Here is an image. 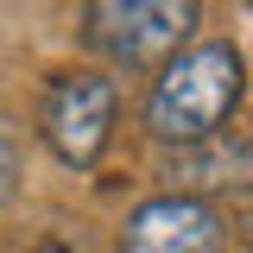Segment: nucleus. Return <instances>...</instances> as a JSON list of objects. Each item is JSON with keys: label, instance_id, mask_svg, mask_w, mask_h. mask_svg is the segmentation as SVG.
Instances as JSON below:
<instances>
[{"label": "nucleus", "instance_id": "nucleus-1", "mask_svg": "<svg viewBox=\"0 0 253 253\" xmlns=\"http://www.w3.org/2000/svg\"><path fill=\"white\" fill-rule=\"evenodd\" d=\"M241 89H247V70H241V51L228 38L184 44L146 95V133L158 146H196L234 121Z\"/></svg>", "mask_w": 253, "mask_h": 253}, {"label": "nucleus", "instance_id": "nucleus-2", "mask_svg": "<svg viewBox=\"0 0 253 253\" xmlns=\"http://www.w3.org/2000/svg\"><path fill=\"white\" fill-rule=\"evenodd\" d=\"M203 19V0H89L83 44L114 70H165L190 44Z\"/></svg>", "mask_w": 253, "mask_h": 253}, {"label": "nucleus", "instance_id": "nucleus-3", "mask_svg": "<svg viewBox=\"0 0 253 253\" xmlns=\"http://www.w3.org/2000/svg\"><path fill=\"white\" fill-rule=\"evenodd\" d=\"M114 76L101 70H57L38 101V139L57 152V165L89 171L114 139Z\"/></svg>", "mask_w": 253, "mask_h": 253}, {"label": "nucleus", "instance_id": "nucleus-4", "mask_svg": "<svg viewBox=\"0 0 253 253\" xmlns=\"http://www.w3.org/2000/svg\"><path fill=\"white\" fill-rule=\"evenodd\" d=\"M165 196H196V203H221V196H253V133H209L196 146H165L158 158Z\"/></svg>", "mask_w": 253, "mask_h": 253}, {"label": "nucleus", "instance_id": "nucleus-5", "mask_svg": "<svg viewBox=\"0 0 253 253\" xmlns=\"http://www.w3.org/2000/svg\"><path fill=\"white\" fill-rule=\"evenodd\" d=\"M121 253H228V215L196 196H152L126 215Z\"/></svg>", "mask_w": 253, "mask_h": 253}, {"label": "nucleus", "instance_id": "nucleus-6", "mask_svg": "<svg viewBox=\"0 0 253 253\" xmlns=\"http://www.w3.org/2000/svg\"><path fill=\"white\" fill-rule=\"evenodd\" d=\"M13 190H19V146H13V133L0 126V203H13Z\"/></svg>", "mask_w": 253, "mask_h": 253}, {"label": "nucleus", "instance_id": "nucleus-7", "mask_svg": "<svg viewBox=\"0 0 253 253\" xmlns=\"http://www.w3.org/2000/svg\"><path fill=\"white\" fill-rule=\"evenodd\" d=\"M26 253H89V247H83L76 234H44V241H32Z\"/></svg>", "mask_w": 253, "mask_h": 253}]
</instances>
